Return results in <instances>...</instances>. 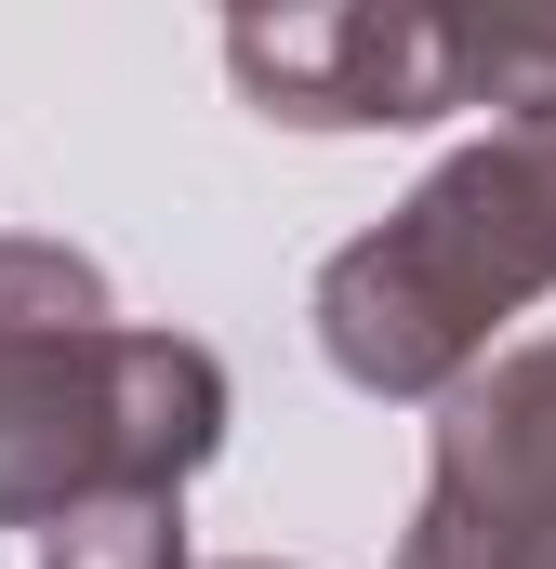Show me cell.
I'll use <instances>...</instances> for the list:
<instances>
[{
  "label": "cell",
  "instance_id": "2",
  "mask_svg": "<svg viewBox=\"0 0 556 569\" xmlns=\"http://www.w3.org/2000/svg\"><path fill=\"white\" fill-rule=\"evenodd\" d=\"M398 569H556V345L450 398Z\"/></svg>",
  "mask_w": 556,
  "mask_h": 569
},
{
  "label": "cell",
  "instance_id": "3",
  "mask_svg": "<svg viewBox=\"0 0 556 569\" xmlns=\"http://www.w3.org/2000/svg\"><path fill=\"white\" fill-rule=\"evenodd\" d=\"M226 67L266 120L305 133H385L464 107V13H239Z\"/></svg>",
  "mask_w": 556,
  "mask_h": 569
},
{
  "label": "cell",
  "instance_id": "4",
  "mask_svg": "<svg viewBox=\"0 0 556 569\" xmlns=\"http://www.w3.org/2000/svg\"><path fill=\"white\" fill-rule=\"evenodd\" d=\"M40 569H186V517H172V490L80 503V517L53 530V557H40Z\"/></svg>",
  "mask_w": 556,
  "mask_h": 569
},
{
  "label": "cell",
  "instance_id": "1",
  "mask_svg": "<svg viewBox=\"0 0 556 569\" xmlns=\"http://www.w3.org/2000/svg\"><path fill=\"white\" fill-rule=\"evenodd\" d=\"M530 291H556V120H504L411 212H385L358 252H331L318 345L371 398H437Z\"/></svg>",
  "mask_w": 556,
  "mask_h": 569
},
{
  "label": "cell",
  "instance_id": "5",
  "mask_svg": "<svg viewBox=\"0 0 556 569\" xmlns=\"http://www.w3.org/2000/svg\"><path fill=\"white\" fill-rule=\"evenodd\" d=\"M239 569H266V557H239Z\"/></svg>",
  "mask_w": 556,
  "mask_h": 569
}]
</instances>
